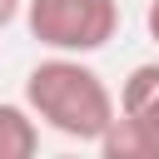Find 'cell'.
Here are the masks:
<instances>
[{"label":"cell","instance_id":"obj_4","mask_svg":"<svg viewBox=\"0 0 159 159\" xmlns=\"http://www.w3.org/2000/svg\"><path fill=\"white\" fill-rule=\"evenodd\" d=\"M40 149V119L30 104L0 99V159H30Z\"/></svg>","mask_w":159,"mask_h":159},{"label":"cell","instance_id":"obj_2","mask_svg":"<svg viewBox=\"0 0 159 159\" xmlns=\"http://www.w3.org/2000/svg\"><path fill=\"white\" fill-rule=\"evenodd\" d=\"M25 25L55 55H94L119 35V0H25Z\"/></svg>","mask_w":159,"mask_h":159},{"label":"cell","instance_id":"obj_6","mask_svg":"<svg viewBox=\"0 0 159 159\" xmlns=\"http://www.w3.org/2000/svg\"><path fill=\"white\" fill-rule=\"evenodd\" d=\"M144 30H149V40L159 45V0H149V15H144Z\"/></svg>","mask_w":159,"mask_h":159},{"label":"cell","instance_id":"obj_1","mask_svg":"<svg viewBox=\"0 0 159 159\" xmlns=\"http://www.w3.org/2000/svg\"><path fill=\"white\" fill-rule=\"evenodd\" d=\"M25 104L45 129L75 144H99L119 114V99L109 94L104 75L84 65V55H55V50L25 75Z\"/></svg>","mask_w":159,"mask_h":159},{"label":"cell","instance_id":"obj_3","mask_svg":"<svg viewBox=\"0 0 159 159\" xmlns=\"http://www.w3.org/2000/svg\"><path fill=\"white\" fill-rule=\"evenodd\" d=\"M104 159H159V60L134 65L119 84V114L99 139Z\"/></svg>","mask_w":159,"mask_h":159},{"label":"cell","instance_id":"obj_5","mask_svg":"<svg viewBox=\"0 0 159 159\" xmlns=\"http://www.w3.org/2000/svg\"><path fill=\"white\" fill-rule=\"evenodd\" d=\"M20 10H25V0H0V30H5V25H10Z\"/></svg>","mask_w":159,"mask_h":159}]
</instances>
